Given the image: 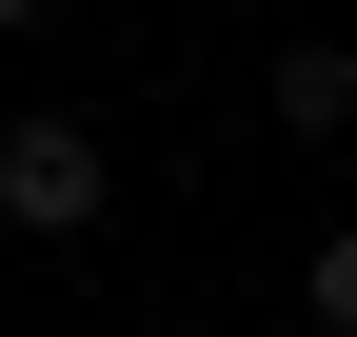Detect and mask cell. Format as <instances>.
Here are the masks:
<instances>
[{
    "label": "cell",
    "instance_id": "cell-1",
    "mask_svg": "<svg viewBox=\"0 0 357 337\" xmlns=\"http://www.w3.org/2000/svg\"><path fill=\"white\" fill-rule=\"evenodd\" d=\"M100 198H119L100 119H60V100H20V119H0V219H20V238H79Z\"/></svg>",
    "mask_w": 357,
    "mask_h": 337
},
{
    "label": "cell",
    "instance_id": "cell-2",
    "mask_svg": "<svg viewBox=\"0 0 357 337\" xmlns=\"http://www.w3.org/2000/svg\"><path fill=\"white\" fill-rule=\"evenodd\" d=\"M278 139H357V40H278Z\"/></svg>",
    "mask_w": 357,
    "mask_h": 337
},
{
    "label": "cell",
    "instance_id": "cell-3",
    "mask_svg": "<svg viewBox=\"0 0 357 337\" xmlns=\"http://www.w3.org/2000/svg\"><path fill=\"white\" fill-rule=\"evenodd\" d=\"M298 318H318V337H357V219L318 238V258H298Z\"/></svg>",
    "mask_w": 357,
    "mask_h": 337
},
{
    "label": "cell",
    "instance_id": "cell-4",
    "mask_svg": "<svg viewBox=\"0 0 357 337\" xmlns=\"http://www.w3.org/2000/svg\"><path fill=\"white\" fill-rule=\"evenodd\" d=\"M60 20H79V0H0V40H60Z\"/></svg>",
    "mask_w": 357,
    "mask_h": 337
}]
</instances>
